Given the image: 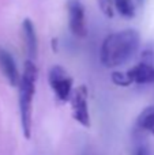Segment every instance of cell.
I'll list each match as a JSON object with an SVG mask.
<instances>
[{
  "instance_id": "1",
  "label": "cell",
  "mask_w": 154,
  "mask_h": 155,
  "mask_svg": "<svg viewBox=\"0 0 154 155\" xmlns=\"http://www.w3.org/2000/svg\"><path fill=\"white\" fill-rule=\"evenodd\" d=\"M141 37L134 29L113 33L104 40L101 46V63L106 68H116L126 64L138 52Z\"/></svg>"
},
{
  "instance_id": "2",
  "label": "cell",
  "mask_w": 154,
  "mask_h": 155,
  "mask_svg": "<svg viewBox=\"0 0 154 155\" xmlns=\"http://www.w3.org/2000/svg\"><path fill=\"white\" fill-rule=\"evenodd\" d=\"M38 71L32 60L25 63V68L19 80V112H21L22 131L26 139L32 135V104L35 91Z\"/></svg>"
},
{
  "instance_id": "3",
  "label": "cell",
  "mask_w": 154,
  "mask_h": 155,
  "mask_svg": "<svg viewBox=\"0 0 154 155\" xmlns=\"http://www.w3.org/2000/svg\"><path fill=\"white\" fill-rule=\"evenodd\" d=\"M49 84L55 91L56 97L62 102H65L72 95V78L67 74V71L60 65H55L49 70L48 75Z\"/></svg>"
},
{
  "instance_id": "4",
  "label": "cell",
  "mask_w": 154,
  "mask_h": 155,
  "mask_svg": "<svg viewBox=\"0 0 154 155\" xmlns=\"http://www.w3.org/2000/svg\"><path fill=\"white\" fill-rule=\"evenodd\" d=\"M67 11H68V26L76 37H86L87 27L86 18H85V7L81 0H67Z\"/></svg>"
},
{
  "instance_id": "5",
  "label": "cell",
  "mask_w": 154,
  "mask_h": 155,
  "mask_svg": "<svg viewBox=\"0 0 154 155\" xmlns=\"http://www.w3.org/2000/svg\"><path fill=\"white\" fill-rule=\"evenodd\" d=\"M71 106H72L74 118L81 125L90 127V114L89 107H87V88L85 86H79L72 91Z\"/></svg>"
},
{
  "instance_id": "6",
  "label": "cell",
  "mask_w": 154,
  "mask_h": 155,
  "mask_svg": "<svg viewBox=\"0 0 154 155\" xmlns=\"http://www.w3.org/2000/svg\"><path fill=\"white\" fill-rule=\"evenodd\" d=\"M127 76L130 79L131 84L138 83V84H149L154 83V65L147 63H141L127 71Z\"/></svg>"
},
{
  "instance_id": "7",
  "label": "cell",
  "mask_w": 154,
  "mask_h": 155,
  "mask_svg": "<svg viewBox=\"0 0 154 155\" xmlns=\"http://www.w3.org/2000/svg\"><path fill=\"white\" fill-rule=\"evenodd\" d=\"M0 67H2L3 74H4V76L10 82V84H12V86L19 84L21 74H19L18 68H16L15 61H14L12 56L8 52L2 48H0Z\"/></svg>"
},
{
  "instance_id": "8",
  "label": "cell",
  "mask_w": 154,
  "mask_h": 155,
  "mask_svg": "<svg viewBox=\"0 0 154 155\" xmlns=\"http://www.w3.org/2000/svg\"><path fill=\"white\" fill-rule=\"evenodd\" d=\"M22 30H23L29 59L32 61H34L37 59V52H38V41H37V33H35L34 23L29 18H26L23 21V23H22Z\"/></svg>"
},
{
  "instance_id": "9",
  "label": "cell",
  "mask_w": 154,
  "mask_h": 155,
  "mask_svg": "<svg viewBox=\"0 0 154 155\" xmlns=\"http://www.w3.org/2000/svg\"><path fill=\"white\" fill-rule=\"evenodd\" d=\"M138 127L145 131L150 132L154 136V106H149L139 114Z\"/></svg>"
},
{
  "instance_id": "10",
  "label": "cell",
  "mask_w": 154,
  "mask_h": 155,
  "mask_svg": "<svg viewBox=\"0 0 154 155\" xmlns=\"http://www.w3.org/2000/svg\"><path fill=\"white\" fill-rule=\"evenodd\" d=\"M115 8L117 12L124 18H134L135 16V5H134L132 0H113Z\"/></svg>"
},
{
  "instance_id": "11",
  "label": "cell",
  "mask_w": 154,
  "mask_h": 155,
  "mask_svg": "<svg viewBox=\"0 0 154 155\" xmlns=\"http://www.w3.org/2000/svg\"><path fill=\"white\" fill-rule=\"evenodd\" d=\"M98 7L102 11V14L108 18H113L115 15V3L113 0H97Z\"/></svg>"
},
{
  "instance_id": "12",
  "label": "cell",
  "mask_w": 154,
  "mask_h": 155,
  "mask_svg": "<svg viewBox=\"0 0 154 155\" xmlns=\"http://www.w3.org/2000/svg\"><path fill=\"white\" fill-rule=\"evenodd\" d=\"M112 82L117 86H123V87L131 84L130 79L127 76V72H113L112 74Z\"/></svg>"
},
{
  "instance_id": "13",
  "label": "cell",
  "mask_w": 154,
  "mask_h": 155,
  "mask_svg": "<svg viewBox=\"0 0 154 155\" xmlns=\"http://www.w3.org/2000/svg\"><path fill=\"white\" fill-rule=\"evenodd\" d=\"M134 155H149V150H147L146 146L141 144V146H138V147H136V150H135V153H134Z\"/></svg>"
}]
</instances>
